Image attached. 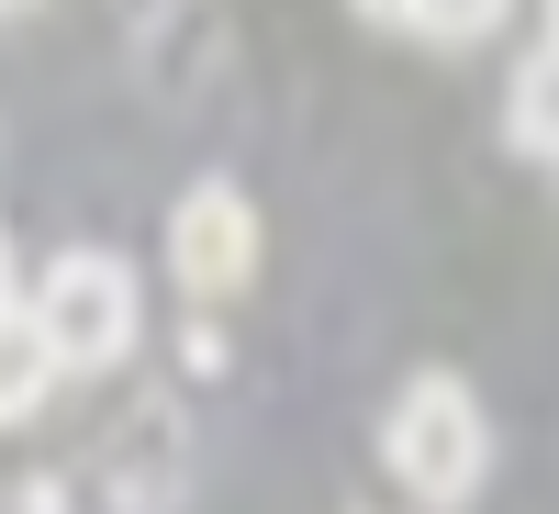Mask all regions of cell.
<instances>
[{"label":"cell","mask_w":559,"mask_h":514,"mask_svg":"<svg viewBox=\"0 0 559 514\" xmlns=\"http://www.w3.org/2000/svg\"><path fill=\"white\" fill-rule=\"evenodd\" d=\"M23 324L45 336L57 381H68V369H112V358L134 347V268H123L112 247H68V258L23 291Z\"/></svg>","instance_id":"6da1fadb"},{"label":"cell","mask_w":559,"mask_h":514,"mask_svg":"<svg viewBox=\"0 0 559 514\" xmlns=\"http://www.w3.org/2000/svg\"><path fill=\"white\" fill-rule=\"evenodd\" d=\"M381 458L414 503H471L481 470H492V426L459 381H414L392 414H381Z\"/></svg>","instance_id":"7a4b0ae2"},{"label":"cell","mask_w":559,"mask_h":514,"mask_svg":"<svg viewBox=\"0 0 559 514\" xmlns=\"http://www.w3.org/2000/svg\"><path fill=\"white\" fill-rule=\"evenodd\" d=\"M168 268L191 302H236L258 279V202L236 191V179H191L168 213Z\"/></svg>","instance_id":"3957f363"},{"label":"cell","mask_w":559,"mask_h":514,"mask_svg":"<svg viewBox=\"0 0 559 514\" xmlns=\"http://www.w3.org/2000/svg\"><path fill=\"white\" fill-rule=\"evenodd\" d=\"M503 146H515V157H537V168H559V12H548V34H537V57L515 68V112H503Z\"/></svg>","instance_id":"277c9868"},{"label":"cell","mask_w":559,"mask_h":514,"mask_svg":"<svg viewBox=\"0 0 559 514\" xmlns=\"http://www.w3.org/2000/svg\"><path fill=\"white\" fill-rule=\"evenodd\" d=\"M45 392H57V358H45V336L23 324V302L0 313V426H34Z\"/></svg>","instance_id":"5b68a950"},{"label":"cell","mask_w":559,"mask_h":514,"mask_svg":"<svg viewBox=\"0 0 559 514\" xmlns=\"http://www.w3.org/2000/svg\"><path fill=\"white\" fill-rule=\"evenodd\" d=\"M358 23H381L403 45H481L503 12H492V0H448V12H426V0H381V12H358Z\"/></svg>","instance_id":"8992f818"},{"label":"cell","mask_w":559,"mask_h":514,"mask_svg":"<svg viewBox=\"0 0 559 514\" xmlns=\"http://www.w3.org/2000/svg\"><path fill=\"white\" fill-rule=\"evenodd\" d=\"M0 514H68V481H23V492L0 503Z\"/></svg>","instance_id":"52a82bcc"},{"label":"cell","mask_w":559,"mask_h":514,"mask_svg":"<svg viewBox=\"0 0 559 514\" xmlns=\"http://www.w3.org/2000/svg\"><path fill=\"white\" fill-rule=\"evenodd\" d=\"M23 302V258H12V224H0V313Z\"/></svg>","instance_id":"ba28073f"}]
</instances>
